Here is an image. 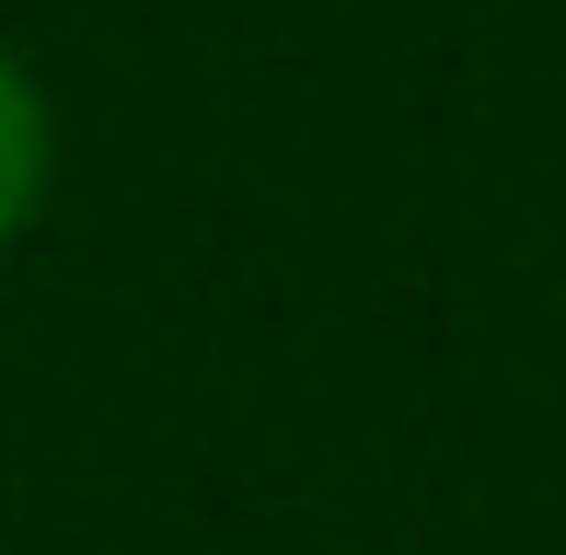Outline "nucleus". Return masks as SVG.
<instances>
[{
  "label": "nucleus",
  "instance_id": "f257e3e1",
  "mask_svg": "<svg viewBox=\"0 0 566 555\" xmlns=\"http://www.w3.org/2000/svg\"><path fill=\"white\" fill-rule=\"evenodd\" d=\"M46 186H59V116H46L35 70H23V46L0 35V243L46 209Z\"/></svg>",
  "mask_w": 566,
  "mask_h": 555
}]
</instances>
